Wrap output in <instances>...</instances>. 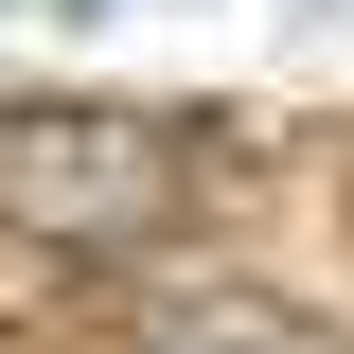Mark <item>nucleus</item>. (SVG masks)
I'll list each match as a JSON object with an SVG mask.
<instances>
[{"instance_id":"obj_1","label":"nucleus","mask_w":354,"mask_h":354,"mask_svg":"<svg viewBox=\"0 0 354 354\" xmlns=\"http://www.w3.org/2000/svg\"><path fill=\"white\" fill-rule=\"evenodd\" d=\"M195 160L160 106H88V88H0V230L18 248H160Z\"/></svg>"},{"instance_id":"obj_2","label":"nucleus","mask_w":354,"mask_h":354,"mask_svg":"<svg viewBox=\"0 0 354 354\" xmlns=\"http://www.w3.org/2000/svg\"><path fill=\"white\" fill-rule=\"evenodd\" d=\"M142 354H337V319L319 301H266V283H213V301H177Z\"/></svg>"}]
</instances>
